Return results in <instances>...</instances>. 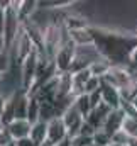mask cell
<instances>
[{
    "mask_svg": "<svg viewBox=\"0 0 137 146\" xmlns=\"http://www.w3.org/2000/svg\"><path fill=\"white\" fill-rule=\"evenodd\" d=\"M93 143L97 146H108L112 145V136L105 129H97V133L93 136Z\"/></svg>",
    "mask_w": 137,
    "mask_h": 146,
    "instance_id": "9a60e30c",
    "label": "cell"
},
{
    "mask_svg": "<svg viewBox=\"0 0 137 146\" xmlns=\"http://www.w3.org/2000/svg\"><path fill=\"white\" fill-rule=\"evenodd\" d=\"M63 121H65V124H66V129H68L69 133V138H73V136H76L78 133H80V129H81V126L85 124V117L81 115V112L76 109V106L73 104L71 107H69L63 115Z\"/></svg>",
    "mask_w": 137,
    "mask_h": 146,
    "instance_id": "8992f818",
    "label": "cell"
},
{
    "mask_svg": "<svg viewBox=\"0 0 137 146\" xmlns=\"http://www.w3.org/2000/svg\"><path fill=\"white\" fill-rule=\"evenodd\" d=\"M71 146H92L93 143V138H88V136H81V134H76L73 138H69Z\"/></svg>",
    "mask_w": 137,
    "mask_h": 146,
    "instance_id": "e0dca14e",
    "label": "cell"
},
{
    "mask_svg": "<svg viewBox=\"0 0 137 146\" xmlns=\"http://www.w3.org/2000/svg\"><path fill=\"white\" fill-rule=\"evenodd\" d=\"M129 65H130V66H134V68H137V46L134 48V51L130 53V58H129Z\"/></svg>",
    "mask_w": 137,
    "mask_h": 146,
    "instance_id": "7402d4cb",
    "label": "cell"
},
{
    "mask_svg": "<svg viewBox=\"0 0 137 146\" xmlns=\"http://www.w3.org/2000/svg\"><path fill=\"white\" fill-rule=\"evenodd\" d=\"M39 146H54V145H51L49 141H46V143H42V145H39Z\"/></svg>",
    "mask_w": 137,
    "mask_h": 146,
    "instance_id": "f1b7e54d",
    "label": "cell"
},
{
    "mask_svg": "<svg viewBox=\"0 0 137 146\" xmlns=\"http://www.w3.org/2000/svg\"><path fill=\"white\" fill-rule=\"evenodd\" d=\"M100 60H103V56L95 44L76 46L74 60H73V65H71V73L81 72V70H90Z\"/></svg>",
    "mask_w": 137,
    "mask_h": 146,
    "instance_id": "6da1fadb",
    "label": "cell"
},
{
    "mask_svg": "<svg viewBox=\"0 0 137 146\" xmlns=\"http://www.w3.org/2000/svg\"><path fill=\"white\" fill-rule=\"evenodd\" d=\"M74 106H76V109L81 112V115H83L85 119H86V117L90 115V112L93 110V107H92V102H90V95H86V94H83V95L76 97Z\"/></svg>",
    "mask_w": 137,
    "mask_h": 146,
    "instance_id": "4fadbf2b",
    "label": "cell"
},
{
    "mask_svg": "<svg viewBox=\"0 0 137 146\" xmlns=\"http://www.w3.org/2000/svg\"><path fill=\"white\" fill-rule=\"evenodd\" d=\"M124 119H125V114H124V110H122V109L112 110V112L108 114V117H107V121H105V124H103L102 129H105L110 136H113L117 131H120V129H122Z\"/></svg>",
    "mask_w": 137,
    "mask_h": 146,
    "instance_id": "ba28073f",
    "label": "cell"
},
{
    "mask_svg": "<svg viewBox=\"0 0 137 146\" xmlns=\"http://www.w3.org/2000/svg\"><path fill=\"white\" fill-rule=\"evenodd\" d=\"M9 2H0V39H3L5 34V9Z\"/></svg>",
    "mask_w": 137,
    "mask_h": 146,
    "instance_id": "ffe728a7",
    "label": "cell"
},
{
    "mask_svg": "<svg viewBox=\"0 0 137 146\" xmlns=\"http://www.w3.org/2000/svg\"><path fill=\"white\" fill-rule=\"evenodd\" d=\"M5 104H7V99L2 95V92H0V114H2V110H3V107H5Z\"/></svg>",
    "mask_w": 137,
    "mask_h": 146,
    "instance_id": "603a6c76",
    "label": "cell"
},
{
    "mask_svg": "<svg viewBox=\"0 0 137 146\" xmlns=\"http://www.w3.org/2000/svg\"><path fill=\"white\" fill-rule=\"evenodd\" d=\"M12 121H15V107H14V97H10L5 104V107L0 114V124L2 126H9Z\"/></svg>",
    "mask_w": 137,
    "mask_h": 146,
    "instance_id": "8fae6325",
    "label": "cell"
},
{
    "mask_svg": "<svg viewBox=\"0 0 137 146\" xmlns=\"http://www.w3.org/2000/svg\"><path fill=\"white\" fill-rule=\"evenodd\" d=\"M108 146H122V145H115V143H112V145H108Z\"/></svg>",
    "mask_w": 137,
    "mask_h": 146,
    "instance_id": "4dcf8cb0",
    "label": "cell"
},
{
    "mask_svg": "<svg viewBox=\"0 0 137 146\" xmlns=\"http://www.w3.org/2000/svg\"><path fill=\"white\" fill-rule=\"evenodd\" d=\"M15 145H17V146H37L34 141L31 139V138H24V139H19V141H15Z\"/></svg>",
    "mask_w": 137,
    "mask_h": 146,
    "instance_id": "44dd1931",
    "label": "cell"
},
{
    "mask_svg": "<svg viewBox=\"0 0 137 146\" xmlns=\"http://www.w3.org/2000/svg\"><path fill=\"white\" fill-rule=\"evenodd\" d=\"M122 131H124L129 138H137V117L125 115L124 124H122Z\"/></svg>",
    "mask_w": 137,
    "mask_h": 146,
    "instance_id": "5bb4252c",
    "label": "cell"
},
{
    "mask_svg": "<svg viewBox=\"0 0 137 146\" xmlns=\"http://www.w3.org/2000/svg\"><path fill=\"white\" fill-rule=\"evenodd\" d=\"M130 102H132V106H134V110L137 112V95H134V97L130 99Z\"/></svg>",
    "mask_w": 137,
    "mask_h": 146,
    "instance_id": "d4e9b609",
    "label": "cell"
},
{
    "mask_svg": "<svg viewBox=\"0 0 137 146\" xmlns=\"http://www.w3.org/2000/svg\"><path fill=\"white\" fill-rule=\"evenodd\" d=\"M74 53H76V44L71 39L59 48V51L54 56V61H56V66H58V72L59 73L71 72V65H73V60H74Z\"/></svg>",
    "mask_w": 137,
    "mask_h": 146,
    "instance_id": "3957f363",
    "label": "cell"
},
{
    "mask_svg": "<svg viewBox=\"0 0 137 146\" xmlns=\"http://www.w3.org/2000/svg\"><path fill=\"white\" fill-rule=\"evenodd\" d=\"M110 112H112V109H110L108 106H105V104L102 102L98 107H95V109L90 112V115L86 117V122H88V124H92L95 129H102Z\"/></svg>",
    "mask_w": 137,
    "mask_h": 146,
    "instance_id": "9c48e42d",
    "label": "cell"
},
{
    "mask_svg": "<svg viewBox=\"0 0 137 146\" xmlns=\"http://www.w3.org/2000/svg\"><path fill=\"white\" fill-rule=\"evenodd\" d=\"M7 146H17V145H15V141H14V143H10V145H7Z\"/></svg>",
    "mask_w": 137,
    "mask_h": 146,
    "instance_id": "f546056e",
    "label": "cell"
},
{
    "mask_svg": "<svg viewBox=\"0 0 137 146\" xmlns=\"http://www.w3.org/2000/svg\"><path fill=\"white\" fill-rule=\"evenodd\" d=\"M3 78H5V75L0 72V85H2V82H3Z\"/></svg>",
    "mask_w": 137,
    "mask_h": 146,
    "instance_id": "83f0119b",
    "label": "cell"
},
{
    "mask_svg": "<svg viewBox=\"0 0 137 146\" xmlns=\"http://www.w3.org/2000/svg\"><path fill=\"white\" fill-rule=\"evenodd\" d=\"M129 136L120 129V131H117L113 136H112V143H115V145H122V146H127V143H129Z\"/></svg>",
    "mask_w": 137,
    "mask_h": 146,
    "instance_id": "ac0fdd59",
    "label": "cell"
},
{
    "mask_svg": "<svg viewBox=\"0 0 137 146\" xmlns=\"http://www.w3.org/2000/svg\"><path fill=\"white\" fill-rule=\"evenodd\" d=\"M100 87H102V78H98V76H95V75H92L90 76V80L86 82V85H85V94H93V92H97V90H100Z\"/></svg>",
    "mask_w": 137,
    "mask_h": 146,
    "instance_id": "2e32d148",
    "label": "cell"
},
{
    "mask_svg": "<svg viewBox=\"0 0 137 146\" xmlns=\"http://www.w3.org/2000/svg\"><path fill=\"white\" fill-rule=\"evenodd\" d=\"M14 141L15 139L12 138L10 131L5 126H2V131H0V146H7V145H10V143H14Z\"/></svg>",
    "mask_w": 137,
    "mask_h": 146,
    "instance_id": "d6986e66",
    "label": "cell"
},
{
    "mask_svg": "<svg viewBox=\"0 0 137 146\" xmlns=\"http://www.w3.org/2000/svg\"><path fill=\"white\" fill-rule=\"evenodd\" d=\"M9 131H10V134H12V138L15 139V141H19V139H24V138H29L31 136V129H32V124L27 121V119H15V121H12L9 126H5Z\"/></svg>",
    "mask_w": 137,
    "mask_h": 146,
    "instance_id": "52a82bcc",
    "label": "cell"
},
{
    "mask_svg": "<svg viewBox=\"0 0 137 146\" xmlns=\"http://www.w3.org/2000/svg\"><path fill=\"white\" fill-rule=\"evenodd\" d=\"M127 146H137V138H130L129 143H127Z\"/></svg>",
    "mask_w": 137,
    "mask_h": 146,
    "instance_id": "cb8c5ba5",
    "label": "cell"
},
{
    "mask_svg": "<svg viewBox=\"0 0 137 146\" xmlns=\"http://www.w3.org/2000/svg\"><path fill=\"white\" fill-rule=\"evenodd\" d=\"M58 146H71V141H69V138L66 139V141H63V143H59Z\"/></svg>",
    "mask_w": 137,
    "mask_h": 146,
    "instance_id": "4316f807",
    "label": "cell"
},
{
    "mask_svg": "<svg viewBox=\"0 0 137 146\" xmlns=\"http://www.w3.org/2000/svg\"><path fill=\"white\" fill-rule=\"evenodd\" d=\"M29 138H31L37 146L42 145V143H46V141H47V122L39 121V122L32 124V129H31V136H29Z\"/></svg>",
    "mask_w": 137,
    "mask_h": 146,
    "instance_id": "30bf717a",
    "label": "cell"
},
{
    "mask_svg": "<svg viewBox=\"0 0 137 146\" xmlns=\"http://www.w3.org/2000/svg\"><path fill=\"white\" fill-rule=\"evenodd\" d=\"M3 51H5V42H3V39H0V56H2Z\"/></svg>",
    "mask_w": 137,
    "mask_h": 146,
    "instance_id": "484cf974",
    "label": "cell"
},
{
    "mask_svg": "<svg viewBox=\"0 0 137 146\" xmlns=\"http://www.w3.org/2000/svg\"><path fill=\"white\" fill-rule=\"evenodd\" d=\"M41 104V121L44 122H49L56 117H59L58 110H56V106L54 102H39Z\"/></svg>",
    "mask_w": 137,
    "mask_h": 146,
    "instance_id": "7c38bea8",
    "label": "cell"
},
{
    "mask_svg": "<svg viewBox=\"0 0 137 146\" xmlns=\"http://www.w3.org/2000/svg\"><path fill=\"white\" fill-rule=\"evenodd\" d=\"M68 138H69V133L66 129V124H65L63 117H56V119L47 122V141L51 145L58 146L59 143L66 141Z\"/></svg>",
    "mask_w": 137,
    "mask_h": 146,
    "instance_id": "277c9868",
    "label": "cell"
},
{
    "mask_svg": "<svg viewBox=\"0 0 137 146\" xmlns=\"http://www.w3.org/2000/svg\"><path fill=\"white\" fill-rule=\"evenodd\" d=\"M100 92H102V102L105 106H108L112 110L120 109L122 106V100H124V95L119 88H115L113 85L107 83L105 80H102V87H100Z\"/></svg>",
    "mask_w": 137,
    "mask_h": 146,
    "instance_id": "5b68a950",
    "label": "cell"
},
{
    "mask_svg": "<svg viewBox=\"0 0 137 146\" xmlns=\"http://www.w3.org/2000/svg\"><path fill=\"white\" fill-rule=\"evenodd\" d=\"M92 146H97V145H92Z\"/></svg>",
    "mask_w": 137,
    "mask_h": 146,
    "instance_id": "1f68e13d",
    "label": "cell"
},
{
    "mask_svg": "<svg viewBox=\"0 0 137 146\" xmlns=\"http://www.w3.org/2000/svg\"><path fill=\"white\" fill-rule=\"evenodd\" d=\"M37 61H39V49L36 48L34 51L20 61V68H22V85H24V92H31L32 85L36 82V75H37Z\"/></svg>",
    "mask_w": 137,
    "mask_h": 146,
    "instance_id": "7a4b0ae2",
    "label": "cell"
}]
</instances>
